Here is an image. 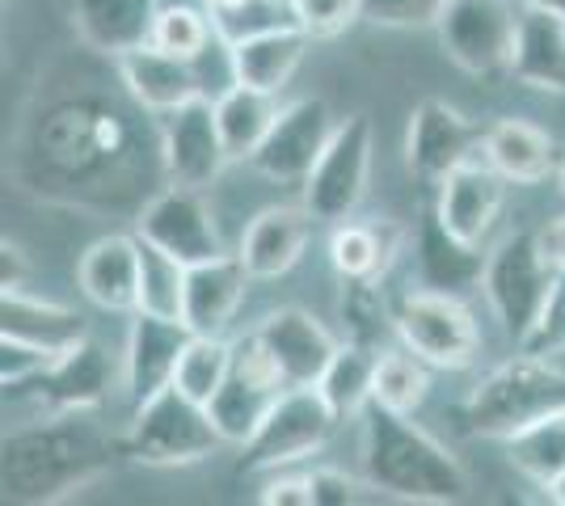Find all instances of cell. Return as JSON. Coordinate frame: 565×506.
<instances>
[{
	"label": "cell",
	"instance_id": "obj_29",
	"mask_svg": "<svg viewBox=\"0 0 565 506\" xmlns=\"http://www.w3.org/2000/svg\"><path fill=\"white\" fill-rule=\"evenodd\" d=\"M0 334H18L64 351L72 342H81L89 330H85V316L68 309V304L34 295L30 288H13L4 291V304H0Z\"/></svg>",
	"mask_w": 565,
	"mask_h": 506
},
{
	"label": "cell",
	"instance_id": "obj_45",
	"mask_svg": "<svg viewBox=\"0 0 565 506\" xmlns=\"http://www.w3.org/2000/svg\"><path fill=\"white\" fill-rule=\"evenodd\" d=\"M0 283H4V291L13 288H30V262H25V249L18 241H0Z\"/></svg>",
	"mask_w": 565,
	"mask_h": 506
},
{
	"label": "cell",
	"instance_id": "obj_46",
	"mask_svg": "<svg viewBox=\"0 0 565 506\" xmlns=\"http://www.w3.org/2000/svg\"><path fill=\"white\" fill-rule=\"evenodd\" d=\"M541 249H544V258L553 262V270L565 274V216L548 219L541 228Z\"/></svg>",
	"mask_w": 565,
	"mask_h": 506
},
{
	"label": "cell",
	"instance_id": "obj_10",
	"mask_svg": "<svg viewBox=\"0 0 565 506\" xmlns=\"http://www.w3.org/2000/svg\"><path fill=\"white\" fill-rule=\"evenodd\" d=\"M372 152H376V136H372L367 115L338 119L333 140L300 186V203L308 207V216L330 228L359 216L367 186H372Z\"/></svg>",
	"mask_w": 565,
	"mask_h": 506
},
{
	"label": "cell",
	"instance_id": "obj_1",
	"mask_svg": "<svg viewBox=\"0 0 565 506\" xmlns=\"http://www.w3.org/2000/svg\"><path fill=\"white\" fill-rule=\"evenodd\" d=\"M140 106L94 85L43 101L30 119L18 157L25 191L81 207V212H136L140 216L148 152H161V136L148 140Z\"/></svg>",
	"mask_w": 565,
	"mask_h": 506
},
{
	"label": "cell",
	"instance_id": "obj_36",
	"mask_svg": "<svg viewBox=\"0 0 565 506\" xmlns=\"http://www.w3.org/2000/svg\"><path fill=\"white\" fill-rule=\"evenodd\" d=\"M143 245V270H140V313L173 316L182 321V304H186V270L178 258H169L166 249Z\"/></svg>",
	"mask_w": 565,
	"mask_h": 506
},
{
	"label": "cell",
	"instance_id": "obj_24",
	"mask_svg": "<svg viewBox=\"0 0 565 506\" xmlns=\"http://www.w3.org/2000/svg\"><path fill=\"white\" fill-rule=\"evenodd\" d=\"M157 13L161 0H68V18L81 47L110 64L152 43Z\"/></svg>",
	"mask_w": 565,
	"mask_h": 506
},
{
	"label": "cell",
	"instance_id": "obj_18",
	"mask_svg": "<svg viewBox=\"0 0 565 506\" xmlns=\"http://www.w3.org/2000/svg\"><path fill=\"white\" fill-rule=\"evenodd\" d=\"M507 177L486 161H469V165L451 169L448 177L435 186V219L448 228L460 245H481L490 241L494 224L502 219L507 207Z\"/></svg>",
	"mask_w": 565,
	"mask_h": 506
},
{
	"label": "cell",
	"instance_id": "obj_14",
	"mask_svg": "<svg viewBox=\"0 0 565 506\" xmlns=\"http://www.w3.org/2000/svg\"><path fill=\"white\" fill-rule=\"evenodd\" d=\"M136 237L166 249L169 258H178L182 266H199L207 258L228 254L212 203L203 198V191L169 186V182L166 191H157L143 203V212L136 216Z\"/></svg>",
	"mask_w": 565,
	"mask_h": 506
},
{
	"label": "cell",
	"instance_id": "obj_48",
	"mask_svg": "<svg viewBox=\"0 0 565 506\" xmlns=\"http://www.w3.org/2000/svg\"><path fill=\"white\" fill-rule=\"evenodd\" d=\"M541 489H544V498H548V503L565 506V473H562V477H553L548 485H541Z\"/></svg>",
	"mask_w": 565,
	"mask_h": 506
},
{
	"label": "cell",
	"instance_id": "obj_19",
	"mask_svg": "<svg viewBox=\"0 0 565 506\" xmlns=\"http://www.w3.org/2000/svg\"><path fill=\"white\" fill-rule=\"evenodd\" d=\"M190 337L194 334H190L186 321L157 313L131 316V330H127V342H122V397L131 406H140V401H148L161 388L173 385Z\"/></svg>",
	"mask_w": 565,
	"mask_h": 506
},
{
	"label": "cell",
	"instance_id": "obj_37",
	"mask_svg": "<svg viewBox=\"0 0 565 506\" xmlns=\"http://www.w3.org/2000/svg\"><path fill=\"white\" fill-rule=\"evenodd\" d=\"M338 313L347 321V337L363 346H380L393 334V304L384 300V283H342Z\"/></svg>",
	"mask_w": 565,
	"mask_h": 506
},
{
	"label": "cell",
	"instance_id": "obj_35",
	"mask_svg": "<svg viewBox=\"0 0 565 506\" xmlns=\"http://www.w3.org/2000/svg\"><path fill=\"white\" fill-rule=\"evenodd\" d=\"M233 372V337L228 334H194L182 351L173 388H182L190 401L212 406V397L224 388Z\"/></svg>",
	"mask_w": 565,
	"mask_h": 506
},
{
	"label": "cell",
	"instance_id": "obj_47",
	"mask_svg": "<svg viewBox=\"0 0 565 506\" xmlns=\"http://www.w3.org/2000/svg\"><path fill=\"white\" fill-rule=\"evenodd\" d=\"M207 9H212L215 18H241V13H249L258 0H203Z\"/></svg>",
	"mask_w": 565,
	"mask_h": 506
},
{
	"label": "cell",
	"instance_id": "obj_11",
	"mask_svg": "<svg viewBox=\"0 0 565 506\" xmlns=\"http://www.w3.org/2000/svg\"><path fill=\"white\" fill-rule=\"evenodd\" d=\"M115 392H122V355L106 351L89 334L72 342L68 351H60V359L39 380L13 388V397L30 401V418L102 410Z\"/></svg>",
	"mask_w": 565,
	"mask_h": 506
},
{
	"label": "cell",
	"instance_id": "obj_17",
	"mask_svg": "<svg viewBox=\"0 0 565 506\" xmlns=\"http://www.w3.org/2000/svg\"><path fill=\"white\" fill-rule=\"evenodd\" d=\"M258 342L266 346L270 363L279 367L282 385L287 388H305V385H321L326 367L338 355V337L330 334L326 321L300 309V304H282V309H270L254 325Z\"/></svg>",
	"mask_w": 565,
	"mask_h": 506
},
{
	"label": "cell",
	"instance_id": "obj_9",
	"mask_svg": "<svg viewBox=\"0 0 565 506\" xmlns=\"http://www.w3.org/2000/svg\"><path fill=\"white\" fill-rule=\"evenodd\" d=\"M557 270L544 258L541 233H511L486 254V274H481V291L490 300L498 330L523 342V334L532 330V321L541 313L544 295L553 288Z\"/></svg>",
	"mask_w": 565,
	"mask_h": 506
},
{
	"label": "cell",
	"instance_id": "obj_28",
	"mask_svg": "<svg viewBox=\"0 0 565 506\" xmlns=\"http://www.w3.org/2000/svg\"><path fill=\"white\" fill-rule=\"evenodd\" d=\"M511 80H519L523 89H536V94L565 97V18H557L553 9H541V4L519 9Z\"/></svg>",
	"mask_w": 565,
	"mask_h": 506
},
{
	"label": "cell",
	"instance_id": "obj_32",
	"mask_svg": "<svg viewBox=\"0 0 565 506\" xmlns=\"http://www.w3.org/2000/svg\"><path fill=\"white\" fill-rule=\"evenodd\" d=\"M376 363H380V346H363V342L342 337L338 355H333V363L326 367V376H321V385H317L342 422H359V413L372 406Z\"/></svg>",
	"mask_w": 565,
	"mask_h": 506
},
{
	"label": "cell",
	"instance_id": "obj_38",
	"mask_svg": "<svg viewBox=\"0 0 565 506\" xmlns=\"http://www.w3.org/2000/svg\"><path fill=\"white\" fill-rule=\"evenodd\" d=\"M215 34L220 30L207 22L203 9H194V4H161L157 25H152V47L182 55V60H203Z\"/></svg>",
	"mask_w": 565,
	"mask_h": 506
},
{
	"label": "cell",
	"instance_id": "obj_39",
	"mask_svg": "<svg viewBox=\"0 0 565 506\" xmlns=\"http://www.w3.org/2000/svg\"><path fill=\"white\" fill-rule=\"evenodd\" d=\"M55 359H60L55 346H43V342H30V337L18 334H0V385H4V392L39 380Z\"/></svg>",
	"mask_w": 565,
	"mask_h": 506
},
{
	"label": "cell",
	"instance_id": "obj_25",
	"mask_svg": "<svg viewBox=\"0 0 565 506\" xmlns=\"http://www.w3.org/2000/svg\"><path fill=\"white\" fill-rule=\"evenodd\" d=\"M249 266L241 262V254H220L207 262L186 270V304H182V321L190 334H228L236 321L245 295H249Z\"/></svg>",
	"mask_w": 565,
	"mask_h": 506
},
{
	"label": "cell",
	"instance_id": "obj_15",
	"mask_svg": "<svg viewBox=\"0 0 565 506\" xmlns=\"http://www.w3.org/2000/svg\"><path fill=\"white\" fill-rule=\"evenodd\" d=\"M333 131H338V119H333L326 97L287 101L249 165L258 177L275 182V186H305V177L333 140Z\"/></svg>",
	"mask_w": 565,
	"mask_h": 506
},
{
	"label": "cell",
	"instance_id": "obj_51",
	"mask_svg": "<svg viewBox=\"0 0 565 506\" xmlns=\"http://www.w3.org/2000/svg\"><path fill=\"white\" fill-rule=\"evenodd\" d=\"M4 4H9V0H4Z\"/></svg>",
	"mask_w": 565,
	"mask_h": 506
},
{
	"label": "cell",
	"instance_id": "obj_50",
	"mask_svg": "<svg viewBox=\"0 0 565 506\" xmlns=\"http://www.w3.org/2000/svg\"><path fill=\"white\" fill-rule=\"evenodd\" d=\"M557 186H562V194H565V161H562V169H557Z\"/></svg>",
	"mask_w": 565,
	"mask_h": 506
},
{
	"label": "cell",
	"instance_id": "obj_43",
	"mask_svg": "<svg viewBox=\"0 0 565 506\" xmlns=\"http://www.w3.org/2000/svg\"><path fill=\"white\" fill-rule=\"evenodd\" d=\"M308 485H312V506H354L376 494L367 477H351V473L330 469V464L308 469Z\"/></svg>",
	"mask_w": 565,
	"mask_h": 506
},
{
	"label": "cell",
	"instance_id": "obj_27",
	"mask_svg": "<svg viewBox=\"0 0 565 506\" xmlns=\"http://www.w3.org/2000/svg\"><path fill=\"white\" fill-rule=\"evenodd\" d=\"M557 140L527 119H498L481 136V161L494 165L511 186H541L562 169Z\"/></svg>",
	"mask_w": 565,
	"mask_h": 506
},
{
	"label": "cell",
	"instance_id": "obj_16",
	"mask_svg": "<svg viewBox=\"0 0 565 506\" xmlns=\"http://www.w3.org/2000/svg\"><path fill=\"white\" fill-rule=\"evenodd\" d=\"M481 127L456 110L444 97H423L409 110V127H405V169L418 177L439 186L451 169L469 165L481 152Z\"/></svg>",
	"mask_w": 565,
	"mask_h": 506
},
{
	"label": "cell",
	"instance_id": "obj_8",
	"mask_svg": "<svg viewBox=\"0 0 565 506\" xmlns=\"http://www.w3.org/2000/svg\"><path fill=\"white\" fill-rule=\"evenodd\" d=\"M519 9V0H448L435 22V39L460 73L477 80L511 76Z\"/></svg>",
	"mask_w": 565,
	"mask_h": 506
},
{
	"label": "cell",
	"instance_id": "obj_5",
	"mask_svg": "<svg viewBox=\"0 0 565 506\" xmlns=\"http://www.w3.org/2000/svg\"><path fill=\"white\" fill-rule=\"evenodd\" d=\"M224 434L215 431L212 410L190 401L182 388H161L140 406H131V422L122 431V456L143 469H190L224 452Z\"/></svg>",
	"mask_w": 565,
	"mask_h": 506
},
{
	"label": "cell",
	"instance_id": "obj_4",
	"mask_svg": "<svg viewBox=\"0 0 565 506\" xmlns=\"http://www.w3.org/2000/svg\"><path fill=\"white\" fill-rule=\"evenodd\" d=\"M553 410H565V367H557V359L515 351L472 385L465 401V427L472 439L507 443L515 431Z\"/></svg>",
	"mask_w": 565,
	"mask_h": 506
},
{
	"label": "cell",
	"instance_id": "obj_34",
	"mask_svg": "<svg viewBox=\"0 0 565 506\" xmlns=\"http://www.w3.org/2000/svg\"><path fill=\"white\" fill-rule=\"evenodd\" d=\"M430 363H423L414 351L405 346H384L376 363V388H372V401L384 410L397 413H418L430 397Z\"/></svg>",
	"mask_w": 565,
	"mask_h": 506
},
{
	"label": "cell",
	"instance_id": "obj_20",
	"mask_svg": "<svg viewBox=\"0 0 565 506\" xmlns=\"http://www.w3.org/2000/svg\"><path fill=\"white\" fill-rule=\"evenodd\" d=\"M308 43L312 34L300 30V25H258V30H245V34H233L224 43V55H228V76L236 85H249V89H262V94L279 97L291 76L300 73L308 55Z\"/></svg>",
	"mask_w": 565,
	"mask_h": 506
},
{
	"label": "cell",
	"instance_id": "obj_30",
	"mask_svg": "<svg viewBox=\"0 0 565 506\" xmlns=\"http://www.w3.org/2000/svg\"><path fill=\"white\" fill-rule=\"evenodd\" d=\"M418 270H423V288L465 295L469 288H481L486 254L456 241L448 228L435 219V212H430L426 224L418 228Z\"/></svg>",
	"mask_w": 565,
	"mask_h": 506
},
{
	"label": "cell",
	"instance_id": "obj_31",
	"mask_svg": "<svg viewBox=\"0 0 565 506\" xmlns=\"http://www.w3.org/2000/svg\"><path fill=\"white\" fill-rule=\"evenodd\" d=\"M279 97L249 89V85H228L215 97V119H220V136L233 161H254L262 140L270 136V127L279 119Z\"/></svg>",
	"mask_w": 565,
	"mask_h": 506
},
{
	"label": "cell",
	"instance_id": "obj_49",
	"mask_svg": "<svg viewBox=\"0 0 565 506\" xmlns=\"http://www.w3.org/2000/svg\"><path fill=\"white\" fill-rule=\"evenodd\" d=\"M523 4H541V9H553L557 18H565V0H523Z\"/></svg>",
	"mask_w": 565,
	"mask_h": 506
},
{
	"label": "cell",
	"instance_id": "obj_22",
	"mask_svg": "<svg viewBox=\"0 0 565 506\" xmlns=\"http://www.w3.org/2000/svg\"><path fill=\"white\" fill-rule=\"evenodd\" d=\"M115 73L122 94L140 106L148 119H166L173 110H182L186 101L203 97V76H199V60H182L161 47H140L131 55L115 60Z\"/></svg>",
	"mask_w": 565,
	"mask_h": 506
},
{
	"label": "cell",
	"instance_id": "obj_42",
	"mask_svg": "<svg viewBox=\"0 0 565 506\" xmlns=\"http://www.w3.org/2000/svg\"><path fill=\"white\" fill-rule=\"evenodd\" d=\"M448 0H363V22L380 30H435Z\"/></svg>",
	"mask_w": 565,
	"mask_h": 506
},
{
	"label": "cell",
	"instance_id": "obj_2",
	"mask_svg": "<svg viewBox=\"0 0 565 506\" xmlns=\"http://www.w3.org/2000/svg\"><path fill=\"white\" fill-rule=\"evenodd\" d=\"M94 413H51L25 418L4 434L0 482L4 498L25 506L68 503L81 489L97 485L122 452V434H110Z\"/></svg>",
	"mask_w": 565,
	"mask_h": 506
},
{
	"label": "cell",
	"instance_id": "obj_21",
	"mask_svg": "<svg viewBox=\"0 0 565 506\" xmlns=\"http://www.w3.org/2000/svg\"><path fill=\"white\" fill-rule=\"evenodd\" d=\"M140 270H143L140 237L110 233V237H97L81 254V262H76V288L102 313L136 316L140 313Z\"/></svg>",
	"mask_w": 565,
	"mask_h": 506
},
{
	"label": "cell",
	"instance_id": "obj_40",
	"mask_svg": "<svg viewBox=\"0 0 565 506\" xmlns=\"http://www.w3.org/2000/svg\"><path fill=\"white\" fill-rule=\"evenodd\" d=\"M515 351H527V355H541V359H562L565 355V274L557 270L553 288L544 295L541 313L532 321V330L523 334Z\"/></svg>",
	"mask_w": 565,
	"mask_h": 506
},
{
	"label": "cell",
	"instance_id": "obj_44",
	"mask_svg": "<svg viewBox=\"0 0 565 506\" xmlns=\"http://www.w3.org/2000/svg\"><path fill=\"white\" fill-rule=\"evenodd\" d=\"M258 503L266 506H312V485H308V469H279L266 473L258 489Z\"/></svg>",
	"mask_w": 565,
	"mask_h": 506
},
{
	"label": "cell",
	"instance_id": "obj_7",
	"mask_svg": "<svg viewBox=\"0 0 565 506\" xmlns=\"http://www.w3.org/2000/svg\"><path fill=\"white\" fill-rule=\"evenodd\" d=\"M338 413L326 401V392L317 385L305 388H282L275 410L266 413L258 434L241 448V473H279V469H296L305 460L321 456L326 443L338 431Z\"/></svg>",
	"mask_w": 565,
	"mask_h": 506
},
{
	"label": "cell",
	"instance_id": "obj_23",
	"mask_svg": "<svg viewBox=\"0 0 565 506\" xmlns=\"http://www.w3.org/2000/svg\"><path fill=\"white\" fill-rule=\"evenodd\" d=\"M317 219L308 216L305 203H275L262 207L258 216L249 219V228L241 233V262L249 266L254 283H270L291 274L296 262L305 258L308 241H312Z\"/></svg>",
	"mask_w": 565,
	"mask_h": 506
},
{
	"label": "cell",
	"instance_id": "obj_13",
	"mask_svg": "<svg viewBox=\"0 0 565 506\" xmlns=\"http://www.w3.org/2000/svg\"><path fill=\"white\" fill-rule=\"evenodd\" d=\"M161 136V177L169 186H190V191H207L220 182V173L233 165L220 119H215V101L207 94L186 101L182 110H173L157 127Z\"/></svg>",
	"mask_w": 565,
	"mask_h": 506
},
{
	"label": "cell",
	"instance_id": "obj_26",
	"mask_svg": "<svg viewBox=\"0 0 565 506\" xmlns=\"http://www.w3.org/2000/svg\"><path fill=\"white\" fill-rule=\"evenodd\" d=\"M401 249H405V228L384 216H351L330 228V266L342 283H384Z\"/></svg>",
	"mask_w": 565,
	"mask_h": 506
},
{
	"label": "cell",
	"instance_id": "obj_3",
	"mask_svg": "<svg viewBox=\"0 0 565 506\" xmlns=\"http://www.w3.org/2000/svg\"><path fill=\"white\" fill-rule=\"evenodd\" d=\"M359 469L380 498L401 503H465L472 477L465 460L439 443L414 413L367 406L359 413Z\"/></svg>",
	"mask_w": 565,
	"mask_h": 506
},
{
	"label": "cell",
	"instance_id": "obj_33",
	"mask_svg": "<svg viewBox=\"0 0 565 506\" xmlns=\"http://www.w3.org/2000/svg\"><path fill=\"white\" fill-rule=\"evenodd\" d=\"M507 464L515 469L519 477L536 485H548L553 477L565 473V410H553L536 418L532 427L515 431L507 443Z\"/></svg>",
	"mask_w": 565,
	"mask_h": 506
},
{
	"label": "cell",
	"instance_id": "obj_6",
	"mask_svg": "<svg viewBox=\"0 0 565 506\" xmlns=\"http://www.w3.org/2000/svg\"><path fill=\"white\" fill-rule=\"evenodd\" d=\"M393 337L435 372H469L481 355V330L465 295L414 288L393 304Z\"/></svg>",
	"mask_w": 565,
	"mask_h": 506
},
{
	"label": "cell",
	"instance_id": "obj_12",
	"mask_svg": "<svg viewBox=\"0 0 565 506\" xmlns=\"http://www.w3.org/2000/svg\"><path fill=\"white\" fill-rule=\"evenodd\" d=\"M282 388L287 385H282L279 367L270 363L258 334L245 330L241 337H233V372L207 406L215 431L224 434L228 448H245L258 434L266 413L275 410V401L282 397Z\"/></svg>",
	"mask_w": 565,
	"mask_h": 506
},
{
	"label": "cell",
	"instance_id": "obj_41",
	"mask_svg": "<svg viewBox=\"0 0 565 506\" xmlns=\"http://www.w3.org/2000/svg\"><path fill=\"white\" fill-rule=\"evenodd\" d=\"M291 22L317 39H338L342 30L363 22V0H287Z\"/></svg>",
	"mask_w": 565,
	"mask_h": 506
}]
</instances>
